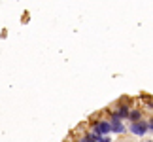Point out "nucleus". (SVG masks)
Segmentation results:
<instances>
[{"mask_svg":"<svg viewBox=\"0 0 153 142\" xmlns=\"http://www.w3.org/2000/svg\"><path fill=\"white\" fill-rule=\"evenodd\" d=\"M114 116L119 117V120H125V117H128V108H127V104L119 106V108H117V112H114Z\"/></svg>","mask_w":153,"mask_h":142,"instance_id":"obj_4","label":"nucleus"},{"mask_svg":"<svg viewBox=\"0 0 153 142\" xmlns=\"http://www.w3.org/2000/svg\"><path fill=\"white\" fill-rule=\"evenodd\" d=\"M110 127H111V131L114 133H123L125 131V127H123V123L119 117H115L114 114H111V121H110Z\"/></svg>","mask_w":153,"mask_h":142,"instance_id":"obj_3","label":"nucleus"},{"mask_svg":"<svg viewBox=\"0 0 153 142\" xmlns=\"http://www.w3.org/2000/svg\"><path fill=\"white\" fill-rule=\"evenodd\" d=\"M111 133V127H110V121H97L95 127H93V135L95 137H100V135H108Z\"/></svg>","mask_w":153,"mask_h":142,"instance_id":"obj_1","label":"nucleus"},{"mask_svg":"<svg viewBox=\"0 0 153 142\" xmlns=\"http://www.w3.org/2000/svg\"><path fill=\"white\" fill-rule=\"evenodd\" d=\"M140 116H142V114H140V112H136V110H134V112H128V117H131L132 121H138Z\"/></svg>","mask_w":153,"mask_h":142,"instance_id":"obj_5","label":"nucleus"},{"mask_svg":"<svg viewBox=\"0 0 153 142\" xmlns=\"http://www.w3.org/2000/svg\"><path fill=\"white\" fill-rule=\"evenodd\" d=\"M81 142H97V138H95V135H85V137H83V140H81Z\"/></svg>","mask_w":153,"mask_h":142,"instance_id":"obj_6","label":"nucleus"},{"mask_svg":"<svg viewBox=\"0 0 153 142\" xmlns=\"http://www.w3.org/2000/svg\"><path fill=\"white\" fill-rule=\"evenodd\" d=\"M131 131L136 135V137H144L146 133H148V123H144V121H132V125H131Z\"/></svg>","mask_w":153,"mask_h":142,"instance_id":"obj_2","label":"nucleus"},{"mask_svg":"<svg viewBox=\"0 0 153 142\" xmlns=\"http://www.w3.org/2000/svg\"><path fill=\"white\" fill-rule=\"evenodd\" d=\"M148 131H153V121H149V123H148Z\"/></svg>","mask_w":153,"mask_h":142,"instance_id":"obj_7","label":"nucleus"}]
</instances>
